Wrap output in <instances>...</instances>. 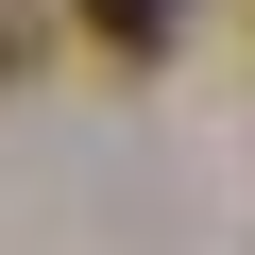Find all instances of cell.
Here are the masks:
<instances>
[{
    "label": "cell",
    "instance_id": "6da1fadb",
    "mask_svg": "<svg viewBox=\"0 0 255 255\" xmlns=\"http://www.w3.org/2000/svg\"><path fill=\"white\" fill-rule=\"evenodd\" d=\"M170 17H187V0H85V34H102V51H170Z\"/></svg>",
    "mask_w": 255,
    "mask_h": 255
}]
</instances>
